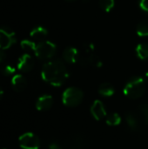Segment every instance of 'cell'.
I'll return each mask as SVG.
<instances>
[{
    "mask_svg": "<svg viewBox=\"0 0 148 149\" xmlns=\"http://www.w3.org/2000/svg\"><path fill=\"white\" fill-rule=\"evenodd\" d=\"M43 80L51 86H60L69 77V72L65 64L59 60H52L45 63L41 71Z\"/></svg>",
    "mask_w": 148,
    "mask_h": 149,
    "instance_id": "cell-1",
    "label": "cell"
},
{
    "mask_svg": "<svg viewBox=\"0 0 148 149\" xmlns=\"http://www.w3.org/2000/svg\"><path fill=\"white\" fill-rule=\"evenodd\" d=\"M146 92V80L142 77L135 76L130 79L124 86L125 96L132 100L140 99Z\"/></svg>",
    "mask_w": 148,
    "mask_h": 149,
    "instance_id": "cell-2",
    "label": "cell"
},
{
    "mask_svg": "<svg viewBox=\"0 0 148 149\" xmlns=\"http://www.w3.org/2000/svg\"><path fill=\"white\" fill-rule=\"evenodd\" d=\"M84 99V93L78 87H69L65 90L62 95V102L65 107H76L79 106Z\"/></svg>",
    "mask_w": 148,
    "mask_h": 149,
    "instance_id": "cell-3",
    "label": "cell"
},
{
    "mask_svg": "<svg viewBox=\"0 0 148 149\" xmlns=\"http://www.w3.org/2000/svg\"><path fill=\"white\" fill-rule=\"evenodd\" d=\"M56 45L51 41H42L37 45L35 49V55L40 59H48L54 56L56 53Z\"/></svg>",
    "mask_w": 148,
    "mask_h": 149,
    "instance_id": "cell-4",
    "label": "cell"
},
{
    "mask_svg": "<svg viewBox=\"0 0 148 149\" xmlns=\"http://www.w3.org/2000/svg\"><path fill=\"white\" fill-rule=\"evenodd\" d=\"M20 148L23 149H39V138L33 133H25L18 139Z\"/></svg>",
    "mask_w": 148,
    "mask_h": 149,
    "instance_id": "cell-5",
    "label": "cell"
},
{
    "mask_svg": "<svg viewBox=\"0 0 148 149\" xmlns=\"http://www.w3.org/2000/svg\"><path fill=\"white\" fill-rule=\"evenodd\" d=\"M16 43V35L14 31L8 28H0V49H9Z\"/></svg>",
    "mask_w": 148,
    "mask_h": 149,
    "instance_id": "cell-6",
    "label": "cell"
},
{
    "mask_svg": "<svg viewBox=\"0 0 148 149\" xmlns=\"http://www.w3.org/2000/svg\"><path fill=\"white\" fill-rule=\"evenodd\" d=\"M90 111H91L92 116L96 120H101L107 116V113H106V110L103 102L99 100H94V102L92 103Z\"/></svg>",
    "mask_w": 148,
    "mask_h": 149,
    "instance_id": "cell-7",
    "label": "cell"
},
{
    "mask_svg": "<svg viewBox=\"0 0 148 149\" xmlns=\"http://www.w3.org/2000/svg\"><path fill=\"white\" fill-rule=\"evenodd\" d=\"M33 66H34V60L30 54L28 53L24 54L18 58L17 69L19 71L23 72H30L33 68Z\"/></svg>",
    "mask_w": 148,
    "mask_h": 149,
    "instance_id": "cell-8",
    "label": "cell"
},
{
    "mask_svg": "<svg viewBox=\"0 0 148 149\" xmlns=\"http://www.w3.org/2000/svg\"><path fill=\"white\" fill-rule=\"evenodd\" d=\"M53 105V98L49 94L40 96L36 102V108L40 112H45L51 108Z\"/></svg>",
    "mask_w": 148,
    "mask_h": 149,
    "instance_id": "cell-9",
    "label": "cell"
},
{
    "mask_svg": "<svg viewBox=\"0 0 148 149\" xmlns=\"http://www.w3.org/2000/svg\"><path fill=\"white\" fill-rule=\"evenodd\" d=\"M63 58L65 62L69 64H75L79 60V52L78 49L72 46H69L65 49L63 52Z\"/></svg>",
    "mask_w": 148,
    "mask_h": 149,
    "instance_id": "cell-10",
    "label": "cell"
},
{
    "mask_svg": "<svg viewBox=\"0 0 148 149\" xmlns=\"http://www.w3.org/2000/svg\"><path fill=\"white\" fill-rule=\"evenodd\" d=\"M11 86L16 92H22L27 86V81L22 74H16L11 79Z\"/></svg>",
    "mask_w": 148,
    "mask_h": 149,
    "instance_id": "cell-11",
    "label": "cell"
},
{
    "mask_svg": "<svg viewBox=\"0 0 148 149\" xmlns=\"http://www.w3.org/2000/svg\"><path fill=\"white\" fill-rule=\"evenodd\" d=\"M126 124L127 126L129 127V128L133 131V132H137L140 130V120L138 119V117L136 116V114H134L133 113H127L126 114Z\"/></svg>",
    "mask_w": 148,
    "mask_h": 149,
    "instance_id": "cell-12",
    "label": "cell"
},
{
    "mask_svg": "<svg viewBox=\"0 0 148 149\" xmlns=\"http://www.w3.org/2000/svg\"><path fill=\"white\" fill-rule=\"evenodd\" d=\"M85 147L86 141L82 136H75L68 142V149H84Z\"/></svg>",
    "mask_w": 148,
    "mask_h": 149,
    "instance_id": "cell-13",
    "label": "cell"
},
{
    "mask_svg": "<svg viewBox=\"0 0 148 149\" xmlns=\"http://www.w3.org/2000/svg\"><path fill=\"white\" fill-rule=\"evenodd\" d=\"M47 34H48V31L44 27H43V26L35 27L30 32L31 38L35 39V40H43L44 38H46Z\"/></svg>",
    "mask_w": 148,
    "mask_h": 149,
    "instance_id": "cell-14",
    "label": "cell"
},
{
    "mask_svg": "<svg viewBox=\"0 0 148 149\" xmlns=\"http://www.w3.org/2000/svg\"><path fill=\"white\" fill-rule=\"evenodd\" d=\"M114 86L110 83H102L99 87V93L103 97H111L114 94Z\"/></svg>",
    "mask_w": 148,
    "mask_h": 149,
    "instance_id": "cell-15",
    "label": "cell"
},
{
    "mask_svg": "<svg viewBox=\"0 0 148 149\" xmlns=\"http://www.w3.org/2000/svg\"><path fill=\"white\" fill-rule=\"evenodd\" d=\"M121 117L117 113H113L106 117V123L110 127H116L121 123Z\"/></svg>",
    "mask_w": 148,
    "mask_h": 149,
    "instance_id": "cell-16",
    "label": "cell"
},
{
    "mask_svg": "<svg viewBox=\"0 0 148 149\" xmlns=\"http://www.w3.org/2000/svg\"><path fill=\"white\" fill-rule=\"evenodd\" d=\"M136 53L140 59L142 60L148 59V44L147 43L139 44L136 47Z\"/></svg>",
    "mask_w": 148,
    "mask_h": 149,
    "instance_id": "cell-17",
    "label": "cell"
},
{
    "mask_svg": "<svg viewBox=\"0 0 148 149\" xmlns=\"http://www.w3.org/2000/svg\"><path fill=\"white\" fill-rule=\"evenodd\" d=\"M136 32L140 37L148 36V20H143L138 24Z\"/></svg>",
    "mask_w": 148,
    "mask_h": 149,
    "instance_id": "cell-18",
    "label": "cell"
},
{
    "mask_svg": "<svg viewBox=\"0 0 148 149\" xmlns=\"http://www.w3.org/2000/svg\"><path fill=\"white\" fill-rule=\"evenodd\" d=\"M22 49L25 52H35V49H36V46H37V44H35L34 42L31 41V40H28V39H25V40H23L20 44Z\"/></svg>",
    "mask_w": 148,
    "mask_h": 149,
    "instance_id": "cell-19",
    "label": "cell"
},
{
    "mask_svg": "<svg viewBox=\"0 0 148 149\" xmlns=\"http://www.w3.org/2000/svg\"><path fill=\"white\" fill-rule=\"evenodd\" d=\"M99 5L103 10L109 12L114 6V0H99Z\"/></svg>",
    "mask_w": 148,
    "mask_h": 149,
    "instance_id": "cell-20",
    "label": "cell"
},
{
    "mask_svg": "<svg viewBox=\"0 0 148 149\" xmlns=\"http://www.w3.org/2000/svg\"><path fill=\"white\" fill-rule=\"evenodd\" d=\"M140 112L143 120L148 124V103H143L140 107Z\"/></svg>",
    "mask_w": 148,
    "mask_h": 149,
    "instance_id": "cell-21",
    "label": "cell"
},
{
    "mask_svg": "<svg viewBox=\"0 0 148 149\" xmlns=\"http://www.w3.org/2000/svg\"><path fill=\"white\" fill-rule=\"evenodd\" d=\"M1 72L3 73V75H4V76H11V75H13L15 73L16 69H15L14 66L7 65H5L4 67L2 68Z\"/></svg>",
    "mask_w": 148,
    "mask_h": 149,
    "instance_id": "cell-22",
    "label": "cell"
},
{
    "mask_svg": "<svg viewBox=\"0 0 148 149\" xmlns=\"http://www.w3.org/2000/svg\"><path fill=\"white\" fill-rule=\"evenodd\" d=\"M140 7L144 11L148 12V0H140Z\"/></svg>",
    "mask_w": 148,
    "mask_h": 149,
    "instance_id": "cell-23",
    "label": "cell"
},
{
    "mask_svg": "<svg viewBox=\"0 0 148 149\" xmlns=\"http://www.w3.org/2000/svg\"><path fill=\"white\" fill-rule=\"evenodd\" d=\"M48 148L49 149H63L62 148V147H61L58 143H57V142H52V143H51V144L49 145Z\"/></svg>",
    "mask_w": 148,
    "mask_h": 149,
    "instance_id": "cell-24",
    "label": "cell"
},
{
    "mask_svg": "<svg viewBox=\"0 0 148 149\" xmlns=\"http://www.w3.org/2000/svg\"><path fill=\"white\" fill-rule=\"evenodd\" d=\"M3 50L0 49V63H2L4 59H5V54L3 52Z\"/></svg>",
    "mask_w": 148,
    "mask_h": 149,
    "instance_id": "cell-25",
    "label": "cell"
},
{
    "mask_svg": "<svg viewBox=\"0 0 148 149\" xmlns=\"http://www.w3.org/2000/svg\"><path fill=\"white\" fill-rule=\"evenodd\" d=\"M144 79L146 80V82L148 81V72H147L146 73H145V76H144Z\"/></svg>",
    "mask_w": 148,
    "mask_h": 149,
    "instance_id": "cell-26",
    "label": "cell"
},
{
    "mask_svg": "<svg viewBox=\"0 0 148 149\" xmlns=\"http://www.w3.org/2000/svg\"><path fill=\"white\" fill-rule=\"evenodd\" d=\"M3 91L0 88V100L2 99V97H3Z\"/></svg>",
    "mask_w": 148,
    "mask_h": 149,
    "instance_id": "cell-27",
    "label": "cell"
},
{
    "mask_svg": "<svg viewBox=\"0 0 148 149\" xmlns=\"http://www.w3.org/2000/svg\"><path fill=\"white\" fill-rule=\"evenodd\" d=\"M65 1H67V2H72V1H75V0H65Z\"/></svg>",
    "mask_w": 148,
    "mask_h": 149,
    "instance_id": "cell-28",
    "label": "cell"
}]
</instances>
